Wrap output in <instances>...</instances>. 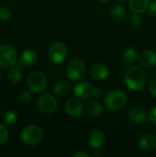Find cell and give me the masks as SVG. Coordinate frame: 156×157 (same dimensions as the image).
<instances>
[{
  "instance_id": "obj_1",
  "label": "cell",
  "mask_w": 156,
  "mask_h": 157,
  "mask_svg": "<svg viewBox=\"0 0 156 157\" xmlns=\"http://www.w3.org/2000/svg\"><path fill=\"white\" fill-rule=\"evenodd\" d=\"M147 76L145 72L140 66L130 67L124 75V82L126 86L132 91H139L146 84Z\"/></svg>"
},
{
  "instance_id": "obj_2",
  "label": "cell",
  "mask_w": 156,
  "mask_h": 157,
  "mask_svg": "<svg viewBox=\"0 0 156 157\" xmlns=\"http://www.w3.org/2000/svg\"><path fill=\"white\" fill-rule=\"evenodd\" d=\"M43 137L44 132L42 128L35 124L26 126L20 133L21 142L29 146H34L39 144L43 140Z\"/></svg>"
},
{
  "instance_id": "obj_3",
  "label": "cell",
  "mask_w": 156,
  "mask_h": 157,
  "mask_svg": "<svg viewBox=\"0 0 156 157\" xmlns=\"http://www.w3.org/2000/svg\"><path fill=\"white\" fill-rule=\"evenodd\" d=\"M127 100L128 97L124 91L115 89L107 94L104 99V104L107 109L110 111H117L126 105Z\"/></svg>"
},
{
  "instance_id": "obj_4",
  "label": "cell",
  "mask_w": 156,
  "mask_h": 157,
  "mask_svg": "<svg viewBox=\"0 0 156 157\" xmlns=\"http://www.w3.org/2000/svg\"><path fill=\"white\" fill-rule=\"evenodd\" d=\"M17 52L14 47L3 44L0 45V68H10L17 63Z\"/></svg>"
},
{
  "instance_id": "obj_5",
  "label": "cell",
  "mask_w": 156,
  "mask_h": 157,
  "mask_svg": "<svg viewBox=\"0 0 156 157\" xmlns=\"http://www.w3.org/2000/svg\"><path fill=\"white\" fill-rule=\"evenodd\" d=\"M27 84L31 92L40 93L47 87V77L40 71H34L29 75Z\"/></svg>"
},
{
  "instance_id": "obj_6",
  "label": "cell",
  "mask_w": 156,
  "mask_h": 157,
  "mask_svg": "<svg viewBox=\"0 0 156 157\" xmlns=\"http://www.w3.org/2000/svg\"><path fill=\"white\" fill-rule=\"evenodd\" d=\"M66 73L68 77L73 81L82 79L86 75V64L80 58L72 59L67 64Z\"/></svg>"
},
{
  "instance_id": "obj_7",
  "label": "cell",
  "mask_w": 156,
  "mask_h": 157,
  "mask_svg": "<svg viewBox=\"0 0 156 157\" xmlns=\"http://www.w3.org/2000/svg\"><path fill=\"white\" fill-rule=\"evenodd\" d=\"M67 55H68L67 46L63 42H55L51 44L48 52V57L50 61L56 64H60L63 62H64Z\"/></svg>"
},
{
  "instance_id": "obj_8",
  "label": "cell",
  "mask_w": 156,
  "mask_h": 157,
  "mask_svg": "<svg viewBox=\"0 0 156 157\" xmlns=\"http://www.w3.org/2000/svg\"><path fill=\"white\" fill-rule=\"evenodd\" d=\"M39 109L45 114H52L58 109V102L56 98L51 94L41 95L37 101Z\"/></svg>"
},
{
  "instance_id": "obj_9",
  "label": "cell",
  "mask_w": 156,
  "mask_h": 157,
  "mask_svg": "<svg viewBox=\"0 0 156 157\" xmlns=\"http://www.w3.org/2000/svg\"><path fill=\"white\" fill-rule=\"evenodd\" d=\"M97 88L88 82H79L74 87V94L80 99H87L96 96Z\"/></svg>"
},
{
  "instance_id": "obj_10",
  "label": "cell",
  "mask_w": 156,
  "mask_h": 157,
  "mask_svg": "<svg viewBox=\"0 0 156 157\" xmlns=\"http://www.w3.org/2000/svg\"><path fill=\"white\" fill-rule=\"evenodd\" d=\"M64 109L66 113L73 118H79L83 115L84 105L79 98H69L64 104Z\"/></svg>"
},
{
  "instance_id": "obj_11",
  "label": "cell",
  "mask_w": 156,
  "mask_h": 157,
  "mask_svg": "<svg viewBox=\"0 0 156 157\" xmlns=\"http://www.w3.org/2000/svg\"><path fill=\"white\" fill-rule=\"evenodd\" d=\"M38 60L37 52L32 49L25 50L19 56V60L17 63V66H19L21 69L26 67H31L33 66Z\"/></svg>"
},
{
  "instance_id": "obj_12",
  "label": "cell",
  "mask_w": 156,
  "mask_h": 157,
  "mask_svg": "<svg viewBox=\"0 0 156 157\" xmlns=\"http://www.w3.org/2000/svg\"><path fill=\"white\" fill-rule=\"evenodd\" d=\"M138 64L142 68H152L156 65V52L151 50H147L143 52L141 54H139L138 60H137Z\"/></svg>"
},
{
  "instance_id": "obj_13",
  "label": "cell",
  "mask_w": 156,
  "mask_h": 157,
  "mask_svg": "<svg viewBox=\"0 0 156 157\" xmlns=\"http://www.w3.org/2000/svg\"><path fill=\"white\" fill-rule=\"evenodd\" d=\"M109 74L108 68L101 63H97L93 64L90 68V75L91 76L97 81H103L108 78Z\"/></svg>"
},
{
  "instance_id": "obj_14",
  "label": "cell",
  "mask_w": 156,
  "mask_h": 157,
  "mask_svg": "<svg viewBox=\"0 0 156 157\" xmlns=\"http://www.w3.org/2000/svg\"><path fill=\"white\" fill-rule=\"evenodd\" d=\"M129 119L133 123L141 124L147 121V120L149 119V115L144 109L141 107H134L129 112Z\"/></svg>"
},
{
  "instance_id": "obj_15",
  "label": "cell",
  "mask_w": 156,
  "mask_h": 157,
  "mask_svg": "<svg viewBox=\"0 0 156 157\" xmlns=\"http://www.w3.org/2000/svg\"><path fill=\"white\" fill-rule=\"evenodd\" d=\"M105 133L99 130H94L88 138V144L92 149H99L105 143Z\"/></svg>"
},
{
  "instance_id": "obj_16",
  "label": "cell",
  "mask_w": 156,
  "mask_h": 157,
  "mask_svg": "<svg viewBox=\"0 0 156 157\" xmlns=\"http://www.w3.org/2000/svg\"><path fill=\"white\" fill-rule=\"evenodd\" d=\"M140 149L143 151H152L156 147V135L149 133L143 135L138 143Z\"/></svg>"
},
{
  "instance_id": "obj_17",
  "label": "cell",
  "mask_w": 156,
  "mask_h": 157,
  "mask_svg": "<svg viewBox=\"0 0 156 157\" xmlns=\"http://www.w3.org/2000/svg\"><path fill=\"white\" fill-rule=\"evenodd\" d=\"M71 89H72V86H71L70 83H68L66 81H60V82H57L53 86L52 91L56 97L63 98V97L67 96L71 92Z\"/></svg>"
},
{
  "instance_id": "obj_18",
  "label": "cell",
  "mask_w": 156,
  "mask_h": 157,
  "mask_svg": "<svg viewBox=\"0 0 156 157\" xmlns=\"http://www.w3.org/2000/svg\"><path fill=\"white\" fill-rule=\"evenodd\" d=\"M149 0H129V6L133 13L142 14L149 7Z\"/></svg>"
},
{
  "instance_id": "obj_19",
  "label": "cell",
  "mask_w": 156,
  "mask_h": 157,
  "mask_svg": "<svg viewBox=\"0 0 156 157\" xmlns=\"http://www.w3.org/2000/svg\"><path fill=\"white\" fill-rule=\"evenodd\" d=\"M139 57L138 51L134 47H128L123 52V60L128 64H133L137 62Z\"/></svg>"
},
{
  "instance_id": "obj_20",
  "label": "cell",
  "mask_w": 156,
  "mask_h": 157,
  "mask_svg": "<svg viewBox=\"0 0 156 157\" xmlns=\"http://www.w3.org/2000/svg\"><path fill=\"white\" fill-rule=\"evenodd\" d=\"M126 15L125 8L122 6H115L110 11V19L114 23L121 22Z\"/></svg>"
},
{
  "instance_id": "obj_21",
  "label": "cell",
  "mask_w": 156,
  "mask_h": 157,
  "mask_svg": "<svg viewBox=\"0 0 156 157\" xmlns=\"http://www.w3.org/2000/svg\"><path fill=\"white\" fill-rule=\"evenodd\" d=\"M7 79L12 84H17L22 79V72L19 66H12L7 72Z\"/></svg>"
},
{
  "instance_id": "obj_22",
  "label": "cell",
  "mask_w": 156,
  "mask_h": 157,
  "mask_svg": "<svg viewBox=\"0 0 156 157\" xmlns=\"http://www.w3.org/2000/svg\"><path fill=\"white\" fill-rule=\"evenodd\" d=\"M86 111L89 115L92 116H99L103 112V107L102 105L97 101V100H90L86 103Z\"/></svg>"
},
{
  "instance_id": "obj_23",
  "label": "cell",
  "mask_w": 156,
  "mask_h": 157,
  "mask_svg": "<svg viewBox=\"0 0 156 157\" xmlns=\"http://www.w3.org/2000/svg\"><path fill=\"white\" fill-rule=\"evenodd\" d=\"M18 121V114L16 110H7L3 116V122L6 125H14Z\"/></svg>"
},
{
  "instance_id": "obj_24",
  "label": "cell",
  "mask_w": 156,
  "mask_h": 157,
  "mask_svg": "<svg viewBox=\"0 0 156 157\" xmlns=\"http://www.w3.org/2000/svg\"><path fill=\"white\" fill-rule=\"evenodd\" d=\"M130 24L133 28H139L143 24V18L138 13H134L131 17H130Z\"/></svg>"
},
{
  "instance_id": "obj_25",
  "label": "cell",
  "mask_w": 156,
  "mask_h": 157,
  "mask_svg": "<svg viewBox=\"0 0 156 157\" xmlns=\"http://www.w3.org/2000/svg\"><path fill=\"white\" fill-rule=\"evenodd\" d=\"M9 137V133L7 129L5 127V125H3L2 123H0V145L5 144Z\"/></svg>"
},
{
  "instance_id": "obj_26",
  "label": "cell",
  "mask_w": 156,
  "mask_h": 157,
  "mask_svg": "<svg viewBox=\"0 0 156 157\" xmlns=\"http://www.w3.org/2000/svg\"><path fill=\"white\" fill-rule=\"evenodd\" d=\"M19 100L22 103H29L31 101L32 99V95H31V91L30 90H23L20 94H19Z\"/></svg>"
},
{
  "instance_id": "obj_27",
  "label": "cell",
  "mask_w": 156,
  "mask_h": 157,
  "mask_svg": "<svg viewBox=\"0 0 156 157\" xmlns=\"http://www.w3.org/2000/svg\"><path fill=\"white\" fill-rule=\"evenodd\" d=\"M10 17H11V12L7 7L0 8V20L6 21L10 18Z\"/></svg>"
},
{
  "instance_id": "obj_28",
  "label": "cell",
  "mask_w": 156,
  "mask_h": 157,
  "mask_svg": "<svg viewBox=\"0 0 156 157\" xmlns=\"http://www.w3.org/2000/svg\"><path fill=\"white\" fill-rule=\"evenodd\" d=\"M149 120L154 126H156V106L151 109L149 113Z\"/></svg>"
},
{
  "instance_id": "obj_29",
  "label": "cell",
  "mask_w": 156,
  "mask_h": 157,
  "mask_svg": "<svg viewBox=\"0 0 156 157\" xmlns=\"http://www.w3.org/2000/svg\"><path fill=\"white\" fill-rule=\"evenodd\" d=\"M149 89H150V92H151L152 96L156 98V77L154 79H153L152 82L150 83Z\"/></svg>"
},
{
  "instance_id": "obj_30",
  "label": "cell",
  "mask_w": 156,
  "mask_h": 157,
  "mask_svg": "<svg viewBox=\"0 0 156 157\" xmlns=\"http://www.w3.org/2000/svg\"><path fill=\"white\" fill-rule=\"evenodd\" d=\"M149 13L156 17V0H154L152 3H150L149 7H148Z\"/></svg>"
},
{
  "instance_id": "obj_31",
  "label": "cell",
  "mask_w": 156,
  "mask_h": 157,
  "mask_svg": "<svg viewBox=\"0 0 156 157\" xmlns=\"http://www.w3.org/2000/svg\"><path fill=\"white\" fill-rule=\"evenodd\" d=\"M74 157H89V155L86 152H82V151H79L77 153H75L74 155Z\"/></svg>"
},
{
  "instance_id": "obj_32",
  "label": "cell",
  "mask_w": 156,
  "mask_h": 157,
  "mask_svg": "<svg viewBox=\"0 0 156 157\" xmlns=\"http://www.w3.org/2000/svg\"><path fill=\"white\" fill-rule=\"evenodd\" d=\"M98 1H100V2H104V3H106V2H108V1H110V0H98Z\"/></svg>"
},
{
  "instance_id": "obj_33",
  "label": "cell",
  "mask_w": 156,
  "mask_h": 157,
  "mask_svg": "<svg viewBox=\"0 0 156 157\" xmlns=\"http://www.w3.org/2000/svg\"><path fill=\"white\" fill-rule=\"evenodd\" d=\"M1 79H2V73H1V71H0V82H1Z\"/></svg>"
},
{
  "instance_id": "obj_34",
  "label": "cell",
  "mask_w": 156,
  "mask_h": 157,
  "mask_svg": "<svg viewBox=\"0 0 156 157\" xmlns=\"http://www.w3.org/2000/svg\"><path fill=\"white\" fill-rule=\"evenodd\" d=\"M119 1H124V0H119Z\"/></svg>"
}]
</instances>
